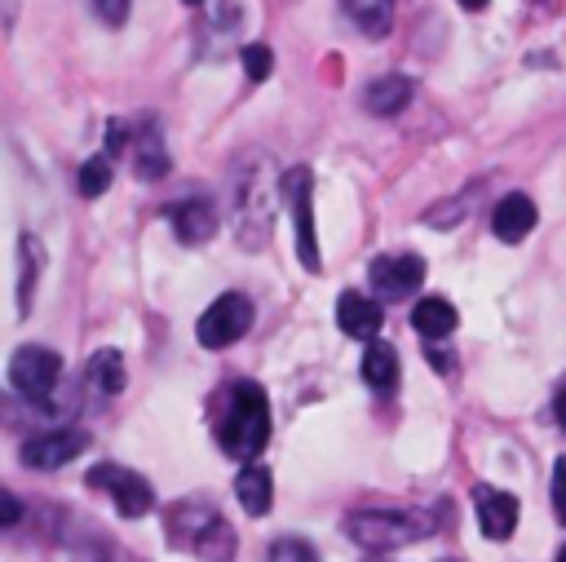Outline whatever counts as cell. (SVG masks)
Wrapping results in <instances>:
<instances>
[{
	"mask_svg": "<svg viewBox=\"0 0 566 562\" xmlns=\"http://www.w3.org/2000/svg\"><path fill=\"white\" fill-rule=\"evenodd\" d=\"M217 443L234 460H256L261 447L270 443V403L256 381H230L217 416Z\"/></svg>",
	"mask_w": 566,
	"mask_h": 562,
	"instance_id": "6da1fadb",
	"label": "cell"
},
{
	"mask_svg": "<svg viewBox=\"0 0 566 562\" xmlns=\"http://www.w3.org/2000/svg\"><path fill=\"white\" fill-rule=\"evenodd\" d=\"M62 381V358L49 345H18L9 358V385L31 398V403H49V394Z\"/></svg>",
	"mask_w": 566,
	"mask_h": 562,
	"instance_id": "7a4b0ae2",
	"label": "cell"
},
{
	"mask_svg": "<svg viewBox=\"0 0 566 562\" xmlns=\"http://www.w3.org/2000/svg\"><path fill=\"white\" fill-rule=\"evenodd\" d=\"M248 327H252V301H248L243 292H221V296L199 314L195 336H199V345H208V350H226V345H234Z\"/></svg>",
	"mask_w": 566,
	"mask_h": 562,
	"instance_id": "3957f363",
	"label": "cell"
},
{
	"mask_svg": "<svg viewBox=\"0 0 566 562\" xmlns=\"http://www.w3.org/2000/svg\"><path fill=\"white\" fill-rule=\"evenodd\" d=\"M283 199L292 204V217H296V257L310 274H318L323 257H318V239H314V177H310V168L283 173Z\"/></svg>",
	"mask_w": 566,
	"mask_h": 562,
	"instance_id": "277c9868",
	"label": "cell"
},
{
	"mask_svg": "<svg viewBox=\"0 0 566 562\" xmlns=\"http://www.w3.org/2000/svg\"><path fill=\"white\" fill-rule=\"evenodd\" d=\"M88 487L106 491L124 518H142V513L155 509V491H150V482H146L142 473L124 469V465H93V469H88Z\"/></svg>",
	"mask_w": 566,
	"mask_h": 562,
	"instance_id": "5b68a950",
	"label": "cell"
},
{
	"mask_svg": "<svg viewBox=\"0 0 566 562\" xmlns=\"http://www.w3.org/2000/svg\"><path fill=\"white\" fill-rule=\"evenodd\" d=\"M367 279H371L380 301H402V296H411L424 283V257H416V252H385V257L371 261Z\"/></svg>",
	"mask_w": 566,
	"mask_h": 562,
	"instance_id": "8992f818",
	"label": "cell"
},
{
	"mask_svg": "<svg viewBox=\"0 0 566 562\" xmlns=\"http://www.w3.org/2000/svg\"><path fill=\"white\" fill-rule=\"evenodd\" d=\"M424 531L420 518L411 513H380V509H367V513H354L349 518V535L367 549H389V544H402V540H416Z\"/></svg>",
	"mask_w": 566,
	"mask_h": 562,
	"instance_id": "52a82bcc",
	"label": "cell"
},
{
	"mask_svg": "<svg viewBox=\"0 0 566 562\" xmlns=\"http://www.w3.org/2000/svg\"><path fill=\"white\" fill-rule=\"evenodd\" d=\"M84 447H88L84 429H49V434H35V438L22 443V465H31V469H62Z\"/></svg>",
	"mask_w": 566,
	"mask_h": 562,
	"instance_id": "ba28073f",
	"label": "cell"
},
{
	"mask_svg": "<svg viewBox=\"0 0 566 562\" xmlns=\"http://www.w3.org/2000/svg\"><path fill=\"white\" fill-rule=\"evenodd\" d=\"M473 509H478V527L486 540H509L517 527V500L500 487H478L473 491Z\"/></svg>",
	"mask_w": 566,
	"mask_h": 562,
	"instance_id": "9c48e42d",
	"label": "cell"
},
{
	"mask_svg": "<svg viewBox=\"0 0 566 562\" xmlns=\"http://www.w3.org/2000/svg\"><path fill=\"white\" fill-rule=\"evenodd\" d=\"M336 323H340L345 336H354V341H371V336L380 332V323H385V310H380L376 296L340 292V301H336Z\"/></svg>",
	"mask_w": 566,
	"mask_h": 562,
	"instance_id": "30bf717a",
	"label": "cell"
},
{
	"mask_svg": "<svg viewBox=\"0 0 566 562\" xmlns=\"http://www.w3.org/2000/svg\"><path fill=\"white\" fill-rule=\"evenodd\" d=\"M535 204H531V195H504V199H495V208H491V230L504 239V243H517V239H526L531 230H535Z\"/></svg>",
	"mask_w": 566,
	"mask_h": 562,
	"instance_id": "8fae6325",
	"label": "cell"
},
{
	"mask_svg": "<svg viewBox=\"0 0 566 562\" xmlns=\"http://www.w3.org/2000/svg\"><path fill=\"white\" fill-rule=\"evenodd\" d=\"M168 221H172V230H177L181 243H203V239L217 235V208L208 199H181V204H172L168 208Z\"/></svg>",
	"mask_w": 566,
	"mask_h": 562,
	"instance_id": "7c38bea8",
	"label": "cell"
},
{
	"mask_svg": "<svg viewBox=\"0 0 566 562\" xmlns=\"http://www.w3.org/2000/svg\"><path fill=\"white\" fill-rule=\"evenodd\" d=\"M234 496H239V504H243L252 518H265V513H270V500H274V478H270V469L256 465V460H248V465L239 469V478H234Z\"/></svg>",
	"mask_w": 566,
	"mask_h": 562,
	"instance_id": "4fadbf2b",
	"label": "cell"
},
{
	"mask_svg": "<svg viewBox=\"0 0 566 562\" xmlns=\"http://www.w3.org/2000/svg\"><path fill=\"white\" fill-rule=\"evenodd\" d=\"M455 323H460V314H455V305H451L447 296H424V301L411 310V327H416L424 341H442V336H451Z\"/></svg>",
	"mask_w": 566,
	"mask_h": 562,
	"instance_id": "5bb4252c",
	"label": "cell"
},
{
	"mask_svg": "<svg viewBox=\"0 0 566 562\" xmlns=\"http://www.w3.org/2000/svg\"><path fill=\"white\" fill-rule=\"evenodd\" d=\"M407 102H411V80H407V75H380V80H371L367 93H363V106H367L371 115H398Z\"/></svg>",
	"mask_w": 566,
	"mask_h": 562,
	"instance_id": "9a60e30c",
	"label": "cell"
},
{
	"mask_svg": "<svg viewBox=\"0 0 566 562\" xmlns=\"http://www.w3.org/2000/svg\"><path fill=\"white\" fill-rule=\"evenodd\" d=\"M398 354H394V345H385V341H371L367 350H363V381L371 385V389H380V394H389L394 385H398Z\"/></svg>",
	"mask_w": 566,
	"mask_h": 562,
	"instance_id": "2e32d148",
	"label": "cell"
},
{
	"mask_svg": "<svg viewBox=\"0 0 566 562\" xmlns=\"http://www.w3.org/2000/svg\"><path fill=\"white\" fill-rule=\"evenodd\" d=\"M340 9L367 35H385L389 31V18H394V0H340Z\"/></svg>",
	"mask_w": 566,
	"mask_h": 562,
	"instance_id": "e0dca14e",
	"label": "cell"
},
{
	"mask_svg": "<svg viewBox=\"0 0 566 562\" xmlns=\"http://www.w3.org/2000/svg\"><path fill=\"white\" fill-rule=\"evenodd\" d=\"M40 261H44V248H40V239L22 235V243H18V310H22V314L31 310V288H35Z\"/></svg>",
	"mask_w": 566,
	"mask_h": 562,
	"instance_id": "ac0fdd59",
	"label": "cell"
},
{
	"mask_svg": "<svg viewBox=\"0 0 566 562\" xmlns=\"http://www.w3.org/2000/svg\"><path fill=\"white\" fill-rule=\"evenodd\" d=\"M88 385L97 394H119L124 389V358H119V350H97L88 358Z\"/></svg>",
	"mask_w": 566,
	"mask_h": 562,
	"instance_id": "d6986e66",
	"label": "cell"
},
{
	"mask_svg": "<svg viewBox=\"0 0 566 562\" xmlns=\"http://www.w3.org/2000/svg\"><path fill=\"white\" fill-rule=\"evenodd\" d=\"M106 186H111V159H106V155L84 159V164H80V195H84V199H97Z\"/></svg>",
	"mask_w": 566,
	"mask_h": 562,
	"instance_id": "ffe728a7",
	"label": "cell"
},
{
	"mask_svg": "<svg viewBox=\"0 0 566 562\" xmlns=\"http://www.w3.org/2000/svg\"><path fill=\"white\" fill-rule=\"evenodd\" d=\"M270 562H318V553H314L305 540L283 535V540H274V544H270Z\"/></svg>",
	"mask_w": 566,
	"mask_h": 562,
	"instance_id": "44dd1931",
	"label": "cell"
},
{
	"mask_svg": "<svg viewBox=\"0 0 566 562\" xmlns=\"http://www.w3.org/2000/svg\"><path fill=\"white\" fill-rule=\"evenodd\" d=\"M243 71L248 80H265L274 71V53L265 44H243Z\"/></svg>",
	"mask_w": 566,
	"mask_h": 562,
	"instance_id": "7402d4cb",
	"label": "cell"
},
{
	"mask_svg": "<svg viewBox=\"0 0 566 562\" xmlns=\"http://www.w3.org/2000/svg\"><path fill=\"white\" fill-rule=\"evenodd\" d=\"M93 13L106 22V27H119L128 18V0H93Z\"/></svg>",
	"mask_w": 566,
	"mask_h": 562,
	"instance_id": "603a6c76",
	"label": "cell"
},
{
	"mask_svg": "<svg viewBox=\"0 0 566 562\" xmlns=\"http://www.w3.org/2000/svg\"><path fill=\"white\" fill-rule=\"evenodd\" d=\"M553 509H557V518L566 522V456L553 465Z\"/></svg>",
	"mask_w": 566,
	"mask_h": 562,
	"instance_id": "cb8c5ba5",
	"label": "cell"
},
{
	"mask_svg": "<svg viewBox=\"0 0 566 562\" xmlns=\"http://www.w3.org/2000/svg\"><path fill=\"white\" fill-rule=\"evenodd\" d=\"M0 518H4V527H13V522L22 518V509H18V496H13V491H4V513H0Z\"/></svg>",
	"mask_w": 566,
	"mask_h": 562,
	"instance_id": "d4e9b609",
	"label": "cell"
},
{
	"mask_svg": "<svg viewBox=\"0 0 566 562\" xmlns=\"http://www.w3.org/2000/svg\"><path fill=\"white\" fill-rule=\"evenodd\" d=\"M553 412H557V420H562V429H566V389L557 394V403H553Z\"/></svg>",
	"mask_w": 566,
	"mask_h": 562,
	"instance_id": "484cf974",
	"label": "cell"
},
{
	"mask_svg": "<svg viewBox=\"0 0 566 562\" xmlns=\"http://www.w3.org/2000/svg\"><path fill=\"white\" fill-rule=\"evenodd\" d=\"M460 4H464V9H482L486 0H460Z\"/></svg>",
	"mask_w": 566,
	"mask_h": 562,
	"instance_id": "4316f807",
	"label": "cell"
},
{
	"mask_svg": "<svg viewBox=\"0 0 566 562\" xmlns=\"http://www.w3.org/2000/svg\"><path fill=\"white\" fill-rule=\"evenodd\" d=\"M557 562H566V544H562V549H557Z\"/></svg>",
	"mask_w": 566,
	"mask_h": 562,
	"instance_id": "83f0119b",
	"label": "cell"
},
{
	"mask_svg": "<svg viewBox=\"0 0 566 562\" xmlns=\"http://www.w3.org/2000/svg\"><path fill=\"white\" fill-rule=\"evenodd\" d=\"M186 4H203V0H186Z\"/></svg>",
	"mask_w": 566,
	"mask_h": 562,
	"instance_id": "f1b7e54d",
	"label": "cell"
}]
</instances>
